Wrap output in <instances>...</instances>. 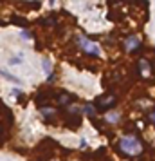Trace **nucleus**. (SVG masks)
<instances>
[{"mask_svg": "<svg viewBox=\"0 0 155 161\" xmlns=\"http://www.w3.org/2000/svg\"><path fill=\"white\" fill-rule=\"evenodd\" d=\"M121 149L128 156H135V154H139V152L143 150L141 143L135 140V138H132V136H124L123 140H121Z\"/></svg>", "mask_w": 155, "mask_h": 161, "instance_id": "f257e3e1", "label": "nucleus"}, {"mask_svg": "<svg viewBox=\"0 0 155 161\" xmlns=\"http://www.w3.org/2000/svg\"><path fill=\"white\" fill-rule=\"evenodd\" d=\"M115 105V98L114 96H108V98H99L97 101H96V107L99 109V110H106V109L114 107Z\"/></svg>", "mask_w": 155, "mask_h": 161, "instance_id": "f03ea898", "label": "nucleus"}, {"mask_svg": "<svg viewBox=\"0 0 155 161\" xmlns=\"http://www.w3.org/2000/svg\"><path fill=\"white\" fill-rule=\"evenodd\" d=\"M80 45H81V47L88 54H94V56H97V54H99L97 45H96V43H92V42H88V40H85V38H80Z\"/></svg>", "mask_w": 155, "mask_h": 161, "instance_id": "7ed1b4c3", "label": "nucleus"}, {"mask_svg": "<svg viewBox=\"0 0 155 161\" xmlns=\"http://www.w3.org/2000/svg\"><path fill=\"white\" fill-rule=\"evenodd\" d=\"M124 47H126L128 51H134L135 47H139V38H137V36H130V38L124 42Z\"/></svg>", "mask_w": 155, "mask_h": 161, "instance_id": "20e7f679", "label": "nucleus"}, {"mask_svg": "<svg viewBox=\"0 0 155 161\" xmlns=\"http://www.w3.org/2000/svg\"><path fill=\"white\" fill-rule=\"evenodd\" d=\"M40 110H41V114H45V118H52V116H54V109H43L41 107Z\"/></svg>", "mask_w": 155, "mask_h": 161, "instance_id": "39448f33", "label": "nucleus"}, {"mask_svg": "<svg viewBox=\"0 0 155 161\" xmlns=\"http://www.w3.org/2000/svg\"><path fill=\"white\" fill-rule=\"evenodd\" d=\"M60 103H63V105H65V103H71V96L62 94V96H60Z\"/></svg>", "mask_w": 155, "mask_h": 161, "instance_id": "423d86ee", "label": "nucleus"}, {"mask_svg": "<svg viewBox=\"0 0 155 161\" xmlns=\"http://www.w3.org/2000/svg\"><path fill=\"white\" fill-rule=\"evenodd\" d=\"M106 119H108V121H112V123H115V121H117V114H108Z\"/></svg>", "mask_w": 155, "mask_h": 161, "instance_id": "0eeeda50", "label": "nucleus"}, {"mask_svg": "<svg viewBox=\"0 0 155 161\" xmlns=\"http://www.w3.org/2000/svg\"><path fill=\"white\" fill-rule=\"evenodd\" d=\"M43 67H45V71H47V73H51V65H49V62H47V60L43 62Z\"/></svg>", "mask_w": 155, "mask_h": 161, "instance_id": "6e6552de", "label": "nucleus"}]
</instances>
